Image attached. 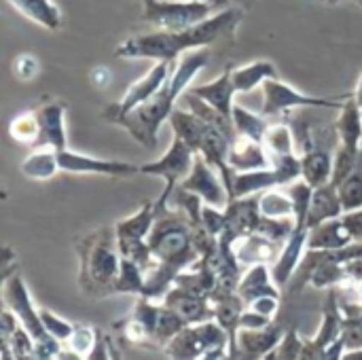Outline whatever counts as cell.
Instances as JSON below:
<instances>
[{"label": "cell", "mask_w": 362, "mask_h": 360, "mask_svg": "<svg viewBox=\"0 0 362 360\" xmlns=\"http://www.w3.org/2000/svg\"><path fill=\"white\" fill-rule=\"evenodd\" d=\"M148 246L153 252V267L144 274L146 293L153 301L163 299L174 286L176 276L202 259V252L193 240V221L180 210L165 208L157 212L155 225L148 233Z\"/></svg>", "instance_id": "1"}, {"label": "cell", "mask_w": 362, "mask_h": 360, "mask_svg": "<svg viewBox=\"0 0 362 360\" xmlns=\"http://www.w3.org/2000/svg\"><path fill=\"white\" fill-rule=\"evenodd\" d=\"M242 19V11L225 6L212 17L185 28V30H155L125 38L117 49L115 57L123 59H153V62H176L189 49H202L231 32Z\"/></svg>", "instance_id": "2"}, {"label": "cell", "mask_w": 362, "mask_h": 360, "mask_svg": "<svg viewBox=\"0 0 362 360\" xmlns=\"http://www.w3.org/2000/svg\"><path fill=\"white\" fill-rule=\"evenodd\" d=\"M208 59H210V49L208 47H202V49L189 53L187 57H182L180 64L176 66V70L161 85V89L155 91L140 106H136L129 112H125L123 117H119L115 121V125L127 129V134L136 142H140L142 146L155 149L159 127L165 121H170L178 98L187 91V87L197 76V72L206 68Z\"/></svg>", "instance_id": "3"}, {"label": "cell", "mask_w": 362, "mask_h": 360, "mask_svg": "<svg viewBox=\"0 0 362 360\" xmlns=\"http://www.w3.org/2000/svg\"><path fill=\"white\" fill-rule=\"evenodd\" d=\"M78 257V286L91 299L115 295L121 250L115 227H100L74 240Z\"/></svg>", "instance_id": "4"}, {"label": "cell", "mask_w": 362, "mask_h": 360, "mask_svg": "<svg viewBox=\"0 0 362 360\" xmlns=\"http://www.w3.org/2000/svg\"><path fill=\"white\" fill-rule=\"evenodd\" d=\"M4 306L17 316V320L25 327L36 344V359H59L62 356V342H57L42 325L40 312L34 308L30 293L23 284V278L15 269L11 276L4 278Z\"/></svg>", "instance_id": "5"}, {"label": "cell", "mask_w": 362, "mask_h": 360, "mask_svg": "<svg viewBox=\"0 0 362 360\" xmlns=\"http://www.w3.org/2000/svg\"><path fill=\"white\" fill-rule=\"evenodd\" d=\"M227 4V0H142V21L157 30H185L212 17Z\"/></svg>", "instance_id": "6"}, {"label": "cell", "mask_w": 362, "mask_h": 360, "mask_svg": "<svg viewBox=\"0 0 362 360\" xmlns=\"http://www.w3.org/2000/svg\"><path fill=\"white\" fill-rule=\"evenodd\" d=\"M170 359H225L229 354V333L212 318L187 325L165 346Z\"/></svg>", "instance_id": "7"}, {"label": "cell", "mask_w": 362, "mask_h": 360, "mask_svg": "<svg viewBox=\"0 0 362 360\" xmlns=\"http://www.w3.org/2000/svg\"><path fill=\"white\" fill-rule=\"evenodd\" d=\"M193 161H195V151L178 136H174L170 149L157 159V161H151V163H142L140 166V174H151V176H159L163 178V191L161 195L157 197L155 202V208L157 212H163L165 208H170V199H172V193L174 189L189 176L191 168H193Z\"/></svg>", "instance_id": "8"}, {"label": "cell", "mask_w": 362, "mask_h": 360, "mask_svg": "<svg viewBox=\"0 0 362 360\" xmlns=\"http://www.w3.org/2000/svg\"><path fill=\"white\" fill-rule=\"evenodd\" d=\"M263 106H261V115L269 117H278L286 110H295V108H333V110H341L348 102V98L344 100H335V98H316V95H305L301 91H297L295 87L286 85L280 81V76L267 79L263 85Z\"/></svg>", "instance_id": "9"}, {"label": "cell", "mask_w": 362, "mask_h": 360, "mask_svg": "<svg viewBox=\"0 0 362 360\" xmlns=\"http://www.w3.org/2000/svg\"><path fill=\"white\" fill-rule=\"evenodd\" d=\"M170 64L172 62H157L151 70H146L136 83H132L127 87V91L123 93V98L115 104H108L102 112V117L110 123H115L119 117H123L125 112H129L132 108L140 106L142 102H146L155 91L161 89V85L168 81L170 76Z\"/></svg>", "instance_id": "10"}, {"label": "cell", "mask_w": 362, "mask_h": 360, "mask_svg": "<svg viewBox=\"0 0 362 360\" xmlns=\"http://www.w3.org/2000/svg\"><path fill=\"white\" fill-rule=\"evenodd\" d=\"M195 195H199L204 199V204H210V206H216V208H227L231 197H229V191L221 178V172L199 153H195V161H193V168L189 172V176L178 185Z\"/></svg>", "instance_id": "11"}, {"label": "cell", "mask_w": 362, "mask_h": 360, "mask_svg": "<svg viewBox=\"0 0 362 360\" xmlns=\"http://www.w3.org/2000/svg\"><path fill=\"white\" fill-rule=\"evenodd\" d=\"M57 161H59V170L68 174H100V176H112V178L140 174V166L112 161V159H98L91 155L74 153L70 149L57 151Z\"/></svg>", "instance_id": "12"}, {"label": "cell", "mask_w": 362, "mask_h": 360, "mask_svg": "<svg viewBox=\"0 0 362 360\" xmlns=\"http://www.w3.org/2000/svg\"><path fill=\"white\" fill-rule=\"evenodd\" d=\"M38 123H40V138L34 149H53V151H64L68 149L66 144V104L57 98L45 95L40 104L36 106Z\"/></svg>", "instance_id": "13"}, {"label": "cell", "mask_w": 362, "mask_h": 360, "mask_svg": "<svg viewBox=\"0 0 362 360\" xmlns=\"http://www.w3.org/2000/svg\"><path fill=\"white\" fill-rule=\"evenodd\" d=\"M261 221L259 212V197H240L231 199L225 208V231L218 240L231 244L233 240L242 236H250L257 231V225Z\"/></svg>", "instance_id": "14"}, {"label": "cell", "mask_w": 362, "mask_h": 360, "mask_svg": "<svg viewBox=\"0 0 362 360\" xmlns=\"http://www.w3.org/2000/svg\"><path fill=\"white\" fill-rule=\"evenodd\" d=\"M161 303L168 306L172 312H176L187 325H197V323L214 318V303H212L210 297L191 293V291L178 286V284H174L165 293Z\"/></svg>", "instance_id": "15"}, {"label": "cell", "mask_w": 362, "mask_h": 360, "mask_svg": "<svg viewBox=\"0 0 362 360\" xmlns=\"http://www.w3.org/2000/svg\"><path fill=\"white\" fill-rule=\"evenodd\" d=\"M227 244V242H225ZM284 244H278L261 233H250V236H242L238 240H233L229 244L235 261L240 263V267H252V265H269L272 261L278 259L280 250Z\"/></svg>", "instance_id": "16"}, {"label": "cell", "mask_w": 362, "mask_h": 360, "mask_svg": "<svg viewBox=\"0 0 362 360\" xmlns=\"http://www.w3.org/2000/svg\"><path fill=\"white\" fill-rule=\"evenodd\" d=\"M282 329L269 325L265 329H240L235 339V352L231 359H267V354L282 339Z\"/></svg>", "instance_id": "17"}, {"label": "cell", "mask_w": 362, "mask_h": 360, "mask_svg": "<svg viewBox=\"0 0 362 360\" xmlns=\"http://www.w3.org/2000/svg\"><path fill=\"white\" fill-rule=\"evenodd\" d=\"M308 236H310L308 227H297L295 233L284 242L278 259L272 265V278L278 286H286L293 280L295 272L299 269L303 259V248H308Z\"/></svg>", "instance_id": "18"}, {"label": "cell", "mask_w": 362, "mask_h": 360, "mask_svg": "<svg viewBox=\"0 0 362 360\" xmlns=\"http://www.w3.org/2000/svg\"><path fill=\"white\" fill-rule=\"evenodd\" d=\"M227 161L235 172H252V170H263L272 166L263 142L250 136H242V134H235V138L231 140Z\"/></svg>", "instance_id": "19"}, {"label": "cell", "mask_w": 362, "mask_h": 360, "mask_svg": "<svg viewBox=\"0 0 362 360\" xmlns=\"http://www.w3.org/2000/svg\"><path fill=\"white\" fill-rule=\"evenodd\" d=\"M352 242H354V238L344 223V214L312 227L310 236H308V248L310 250H339Z\"/></svg>", "instance_id": "20"}, {"label": "cell", "mask_w": 362, "mask_h": 360, "mask_svg": "<svg viewBox=\"0 0 362 360\" xmlns=\"http://www.w3.org/2000/svg\"><path fill=\"white\" fill-rule=\"evenodd\" d=\"M231 70H233V66H227L225 72L218 79H214L212 83H206V85L191 87L189 91L195 93L197 98L206 100L210 106H214L223 115L231 117V112H233V95L238 93L235 85H233V79H231Z\"/></svg>", "instance_id": "21"}, {"label": "cell", "mask_w": 362, "mask_h": 360, "mask_svg": "<svg viewBox=\"0 0 362 360\" xmlns=\"http://www.w3.org/2000/svg\"><path fill=\"white\" fill-rule=\"evenodd\" d=\"M341 214H344V206L339 199V189H337V185L327 182V185L314 189L305 225H308V229H312V227H316L329 219H337Z\"/></svg>", "instance_id": "22"}, {"label": "cell", "mask_w": 362, "mask_h": 360, "mask_svg": "<svg viewBox=\"0 0 362 360\" xmlns=\"http://www.w3.org/2000/svg\"><path fill=\"white\" fill-rule=\"evenodd\" d=\"M335 129H337V138H339L337 149H344L350 153H361L362 110L354 95L348 98L346 106L341 108V115L335 123Z\"/></svg>", "instance_id": "23"}, {"label": "cell", "mask_w": 362, "mask_h": 360, "mask_svg": "<svg viewBox=\"0 0 362 360\" xmlns=\"http://www.w3.org/2000/svg\"><path fill=\"white\" fill-rule=\"evenodd\" d=\"M238 295L244 299V303H252L259 297H280L278 284L272 278V269L267 265H252L248 274L238 284Z\"/></svg>", "instance_id": "24"}, {"label": "cell", "mask_w": 362, "mask_h": 360, "mask_svg": "<svg viewBox=\"0 0 362 360\" xmlns=\"http://www.w3.org/2000/svg\"><path fill=\"white\" fill-rule=\"evenodd\" d=\"M19 15H23L25 19L42 25L45 30H59L64 19H62V11L53 0H6Z\"/></svg>", "instance_id": "25"}, {"label": "cell", "mask_w": 362, "mask_h": 360, "mask_svg": "<svg viewBox=\"0 0 362 360\" xmlns=\"http://www.w3.org/2000/svg\"><path fill=\"white\" fill-rule=\"evenodd\" d=\"M333 166L335 157L329 151L322 149H310L301 157V178L310 182L314 189L331 182L333 178Z\"/></svg>", "instance_id": "26"}, {"label": "cell", "mask_w": 362, "mask_h": 360, "mask_svg": "<svg viewBox=\"0 0 362 360\" xmlns=\"http://www.w3.org/2000/svg\"><path fill=\"white\" fill-rule=\"evenodd\" d=\"M155 219H157L155 202H144L134 216L123 219L115 225L117 240H146L155 225Z\"/></svg>", "instance_id": "27"}, {"label": "cell", "mask_w": 362, "mask_h": 360, "mask_svg": "<svg viewBox=\"0 0 362 360\" xmlns=\"http://www.w3.org/2000/svg\"><path fill=\"white\" fill-rule=\"evenodd\" d=\"M274 76H278V70L272 62H265V59H259V62H252V64L240 66V68L233 66V70H231V79H233L238 93L252 91L255 87L263 85L267 79H274Z\"/></svg>", "instance_id": "28"}, {"label": "cell", "mask_w": 362, "mask_h": 360, "mask_svg": "<svg viewBox=\"0 0 362 360\" xmlns=\"http://www.w3.org/2000/svg\"><path fill=\"white\" fill-rule=\"evenodd\" d=\"M59 170L57 151L53 149H36L30 157L21 163V174L30 180H51Z\"/></svg>", "instance_id": "29"}, {"label": "cell", "mask_w": 362, "mask_h": 360, "mask_svg": "<svg viewBox=\"0 0 362 360\" xmlns=\"http://www.w3.org/2000/svg\"><path fill=\"white\" fill-rule=\"evenodd\" d=\"M263 146L269 155L272 166L280 163L286 157H293L295 155V138H293L291 127L282 125V123H278V125L269 123V127L263 136Z\"/></svg>", "instance_id": "30"}, {"label": "cell", "mask_w": 362, "mask_h": 360, "mask_svg": "<svg viewBox=\"0 0 362 360\" xmlns=\"http://www.w3.org/2000/svg\"><path fill=\"white\" fill-rule=\"evenodd\" d=\"M259 212L261 216H272V219H295V204L288 191H278L265 189L259 193Z\"/></svg>", "instance_id": "31"}, {"label": "cell", "mask_w": 362, "mask_h": 360, "mask_svg": "<svg viewBox=\"0 0 362 360\" xmlns=\"http://www.w3.org/2000/svg\"><path fill=\"white\" fill-rule=\"evenodd\" d=\"M144 293H146L144 269L138 263L121 257V269H119V276H117V282H115V295H136V297H140Z\"/></svg>", "instance_id": "32"}, {"label": "cell", "mask_w": 362, "mask_h": 360, "mask_svg": "<svg viewBox=\"0 0 362 360\" xmlns=\"http://www.w3.org/2000/svg\"><path fill=\"white\" fill-rule=\"evenodd\" d=\"M8 134L15 142L34 149L38 138H40V123H38L36 108L28 110V112H19L17 117H13L8 123Z\"/></svg>", "instance_id": "33"}, {"label": "cell", "mask_w": 362, "mask_h": 360, "mask_svg": "<svg viewBox=\"0 0 362 360\" xmlns=\"http://www.w3.org/2000/svg\"><path fill=\"white\" fill-rule=\"evenodd\" d=\"M233 125H235V134H242V136H250L255 140H261L263 142V136L269 127V121L265 115H255L238 104H233Z\"/></svg>", "instance_id": "34"}, {"label": "cell", "mask_w": 362, "mask_h": 360, "mask_svg": "<svg viewBox=\"0 0 362 360\" xmlns=\"http://www.w3.org/2000/svg\"><path fill=\"white\" fill-rule=\"evenodd\" d=\"M339 189V199L344 206V212L361 210L362 208V151L354 170L341 180Z\"/></svg>", "instance_id": "35"}, {"label": "cell", "mask_w": 362, "mask_h": 360, "mask_svg": "<svg viewBox=\"0 0 362 360\" xmlns=\"http://www.w3.org/2000/svg\"><path fill=\"white\" fill-rule=\"evenodd\" d=\"M286 191H288V195L293 197V204H295V221H297V227H308L305 221H308V212H310L314 187L301 178V180H295V182L286 185Z\"/></svg>", "instance_id": "36"}, {"label": "cell", "mask_w": 362, "mask_h": 360, "mask_svg": "<svg viewBox=\"0 0 362 360\" xmlns=\"http://www.w3.org/2000/svg\"><path fill=\"white\" fill-rule=\"evenodd\" d=\"M297 229V221L295 219H272V216H261L259 225H257V233L284 244Z\"/></svg>", "instance_id": "37"}, {"label": "cell", "mask_w": 362, "mask_h": 360, "mask_svg": "<svg viewBox=\"0 0 362 360\" xmlns=\"http://www.w3.org/2000/svg\"><path fill=\"white\" fill-rule=\"evenodd\" d=\"M98 335H100L98 329H91V327H76L74 333H72V337L66 342V346H68L72 359H85V356H89L91 350H93V346H95V342H98Z\"/></svg>", "instance_id": "38"}, {"label": "cell", "mask_w": 362, "mask_h": 360, "mask_svg": "<svg viewBox=\"0 0 362 360\" xmlns=\"http://www.w3.org/2000/svg\"><path fill=\"white\" fill-rule=\"evenodd\" d=\"M303 350H305V342L297 335V331H288V333L282 335L278 346L267 354V360L303 359Z\"/></svg>", "instance_id": "39"}, {"label": "cell", "mask_w": 362, "mask_h": 360, "mask_svg": "<svg viewBox=\"0 0 362 360\" xmlns=\"http://www.w3.org/2000/svg\"><path fill=\"white\" fill-rule=\"evenodd\" d=\"M38 312H40L42 325H45V329L49 331V335H53V337H55L57 342H62V344H66V342L72 337V333H74V329H76L74 325H70L68 320L55 316V314L49 312L47 308H40Z\"/></svg>", "instance_id": "40"}, {"label": "cell", "mask_w": 362, "mask_h": 360, "mask_svg": "<svg viewBox=\"0 0 362 360\" xmlns=\"http://www.w3.org/2000/svg\"><path fill=\"white\" fill-rule=\"evenodd\" d=\"M199 223L204 225V229L208 233H212L214 238H221L223 231H225V210L216 208V206H210V204H204Z\"/></svg>", "instance_id": "41"}, {"label": "cell", "mask_w": 362, "mask_h": 360, "mask_svg": "<svg viewBox=\"0 0 362 360\" xmlns=\"http://www.w3.org/2000/svg\"><path fill=\"white\" fill-rule=\"evenodd\" d=\"M246 308H250V310H255V312H259V314H263V316L274 320V316L280 310V297H272V295L269 297H259L252 303H248Z\"/></svg>", "instance_id": "42"}, {"label": "cell", "mask_w": 362, "mask_h": 360, "mask_svg": "<svg viewBox=\"0 0 362 360\" xmlns=\"http://www.w3.org/2000/svg\"><path fill=\"white\" fill-rule=\"evenodd\" d=\"M38 72V62L32 55H19L15 59V74L21 81H30Z\"/></svg>", "instance_id": "43"}, {"label": "cell", "mask_w": 362, "mask_h": 360, "mask_svg": "<svg viewBox=\"0 0 362 360\" xmlns=\"http://www.w3.org/2000/svg\"><path fill=\"white\" fill-rule=\"evenodd\" d=\"M344 223L350 229L354 242H362V208L352 210V212H344Z\"/></svg>", "instance_id": "44"}, {"label": "cell", "mask_w": 362, "mask_h": 360, "mask_svg": "<svg viewBox=\"0 0 362 360\" xmlns=\"http://www.w3.org/2000/svg\"><path fill=\"white\" fill-rule=\"evenodd\" d=\"M354 98H356V102H358V106H361V110H362V76H361V81H358L356 91H354Z\"/></svg>", "instance_id": "45"}, {"label": "cell", "mask_w": 362, "mask_h": 360, "mask_svg": "<svg viewBox=\"0 0 362 360\" xmlns=\"http://www.w3.org/2000/svg\"><path fill=\"white\" fill-rule=\"evenodd\" d=\"M358 284H361V289H358V303H362V280Z\"/></svg>", "instance_id": "46"}, {"label": "cell", "mask_w": 362, "mask_h": 360, "mask_svg": "<svg viewBox=\"0 0 362 360\" xmlns=\"http://www.w3.org/2000/svg\"><path fill=\"white\" fill-rule=\"evenodd\" d=\"M327 2H339V0H327Z\"/></svg>", "instance_id": "47"}, {"label": "cell", "mask_w": 362, "mask_h": 360, "mask_svg": "<svg viewBox=\"0 0 362 360\" xmlns=\"http://www.w3.org/2000/svg\"><path fill=\"white\" fill-rule=\"evenodd\" d=\"M227 2H229V0H227Z\"/></svg>", "instance_id": "48"}]
</instances>
